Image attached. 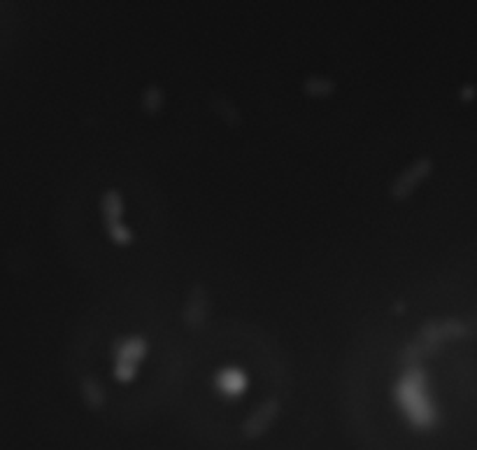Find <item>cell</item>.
Masks as SVG:
<instances>
[{
	"mask_svg": "<svg viewBox=\"0 0 477 450\" xmlns=\"http://www.w3.org/2000/svg\"><path fill=\"white\" fill-rule=\"evenodd\" d=\"M147 355V341L140 336H131L122 343V348L116 350V368L115 374L119 380H131L138 374V364L142 362V357Z\"/></svg>",
	"mask_w": 477,
	"mask_h": 450,
	"instance_id": "6da1fadb",
	"label": "cell"
},
{
	"mask_svg": "<svg viewBox=\"0 0 477 450\" xmlns=\"http://www.w3.org/2000/svg\"><path fill=\"white\" fill-rule=\"evenodd\" d=\"M100 208H103L105 227L110 229V227H116V224H122L124 203H122V196H119V192H115V189H110V192L105 194L103 203H100Z\"/></svg>",
	"mask_w": 477,
	"mask_h": 450,
	"instance_id": "7a4b0ae2",
	"label": "cell"
},
{
	"mask_svg": "<svg viewBox=\"0 0 477 450\" xmlns=\"http://www.w3.org/2000/svg\"><path fill=\"white\" fill-rule=\"evenodd\" d=\"M217 380H219V385L224 387L226 392H240L244 385V376L238 374L235 368H228V371H224L221 376H217Z\"/></svg>",
	"mask_w": 477,
	"mask_h": 450,
	"instance_id": "3957f363",
	"label": "cell"
},
{
	"mask_svg": "<svg viewBox=\"0 0 477 450\" xmlns=\"http://www.w3.org/2000/svg\"><path fill=\"white\" fill-rule=\"evenodd\" d=\"M305 91L312 96H328L333 94V82L326 77H310L305 82Z\"/></svg>",
	"mask_w": 477,
	"mask_h": 450,
	"instance_id": "277c9868",
	"label": "cell"
},
{
	"mask_svg": "<svg viewBox=\"0 0 477 450\" xmlns=\"http://www.w3.org/2000/svg\"><path fill=\"white\" fill-rule=\"evenodd\" d=\"M142 103H145V108L149 112H157L163 106V94L157 87H149L145 91V96H142Z\"/></svg>",
	"mask_w": 477,
	"mask_h": 450,
	"instance_id": "5b68a950",
	"label": "cell"
}]
</instances>
